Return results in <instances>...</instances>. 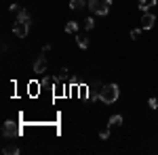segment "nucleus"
Wrapping results in <instances>:
<instances>
[{
  "label": "nucleus",
  "instance_id": "nucleus-7",
  "mask_svg": "<svg viewBox=\"0 0 158 155\" xmlns=\"http://www.w3.org/2000/svg\"><path fill=\"white\" fill-rule=\"evenodd\" d=\"M47 69V57H38L34 63V73H44Z\"/></svg>",
  "mask_w": 158,
  "mask_h": 155
},
{
  "label": "nucleus",
  "instance_id": "nucleus-14",
  "mask_svg": "<svg viewBox=\"0 0 158 155\" xmlns=\"http://www.w3.org/2000/svg\"><path fill=\"white\" fill-rule=\"evenodd\" d=\"M53 84H55V78H47V80L40 82V86H42V88H51Z\"/></svg>",
  "mask_w": 158,
  "mask_h": 155
},
{
  "label": "nucleus",
  "instance_id": "nucleus-12",
  "mask_svg": "<svg viewBox=\"0 0 158 155\" xmlns=\"http://www.w3.org/2000/svg\"><path fill=\"white\" fill-rule=\"evenodd\" d=\"M2 151H4V153H9V155H15V153H19V149H17V147H15V145H4V147H2Z\"/></svg>",
  "mask_w": 158,
  "mask_h": 155
},
{
  "label": "nucleus",
  "instance_id": "nucleus-19",
  "mask_svg": "<svg viewBox=\"0 0 158 155\" xmlns=\"http://www.w3.org/2000/svg\"><path fill=\"white\" fill-rule=\"evenodd\" d=\"M49 50H51V44H47V46H42V55H47Z\"/></svg>",
  "mask_w": 158,
  "mask_h": 155
},
{
  "label": "nucleus",
  "instance_id": "nucleus-15",
  "mask_svg": "<svg viewBox=\"0 0 158 155\" xmlns=\"http://www.w3.org/2000/svg\"><path fill=\"white\" fill-rule=\"evenodd\" d=\"M85 29H93V27H95V21H93V17H89V19H85Z\"/></svg>",
  "mask_w": 158,
  "mask_h": 155
},
{
  "label": "nucleus",
  "instance_id": "nucleus-11",
  "mask_svg": "<svg viewBox=\"0 0 158 155\" xmlns=\"http://www.w3.org/2000/svg\"><path fill=\"white\" fill-rule=\"evenodd\" d=\"M76 44H78L80 48H89V38L86 36H78L76 38Z\"/></svg>",
  "mask_w": 158,
  "mask_h": 155
},
{
  "label": "nucleus",
  "instance_id": "nucleus-18",
  "mask_svg": "<svg viewBox=\"0 0 158 155\" xmlns=\"http://www.w3.org/2000/svg\"><path fill=\"white\" fill-rule=\"evenodd\" d=\"M99 136H101V138H108V136H110V130H101V134H99Z\"/></svg>",
  "mask_w": 158,
  "mask_h": 155
},
{
  "label": "nucleus",
  "instance_id": "nucleus-13",
  "mask_svg": "<svg viewBox=\"0 0 158 155\" xmlns=\"http://www.w3.org/2000/svg\"><path fill=\"white\" fill-rule=\"evenodd\" d=\"M122 124V115H112V118H110V126H112V128H114V126H120Z\"/></svg>",
  "mask_w": 158,
  "mask_h": 155
},
{
  "label": "nucleus",
  "instance_id": "nucleus-10",
  "mask_svg": "<svg viewBox=\"0 0 158 155\" xmlns=\"http://www.w3.org/2000/svg\"><path fill=\"white\" fill-rule=\"evenodd\" d=\"M65 32H68V34H76V32H78V23H76V21H68V23H65Z\"/></svg>",
  "mask_w": 158,
  "mask_h": 155
},
{
  "label": "nucleus",
  "instance_id": "nucleus-2",
  "mask_svg": "<svg viewBox=\"0 0 158 155\" xmlns=\"http://www.w3.org/2000/svg\"><path fill=\"white\" fill-rule=\"evenodd\" d=\"M118 96H120V88H118L116 84H106V86L101 88V92H99V101L110 105V103L118 101Z\"/></svg>",
  "mask_w": 158,
  "mask_h": 155
},
{
  "label": "nucleus",
  "instance_id": "nucleus-4",
  "mask_svg": "<svg viewBox=\"0 0 158 155\" xmlns=\"http://www.w3.org/2000/svg\"><path fill=\"white\" fill-rule=\"evenodd\" d=\"M2 134L6 136V138H13V136H19L21 134V130H19V126L15 124V122H4V126H2Z\"/></svg>",
  "mask_w": 158,
  "mask_h": 155
},
{
  "label": "nucleus",
  "instance_id": "nucleus-17",
  "mask_svg": "<svg viewBox=\"0 0 158 155\" xmlns=\"http://www.w3.org/2000/svg\"><path fill=\"white\" fill-rule=\"evenodd\" d=\"M150 107H152V109H158V99H150Z\"/></svg>",
  "mask_w": 158,
  "mask_h": 155
},
{
  "label": "nucleus",
  "instance_id": "nucleus-3",
  "mask_svg": "<svg viewBox=\"0 0 158 155\" xmlns=\"http://www.w3.org/2000/svg\"><path fill=\"white\" fill-rule=\"evenodd\" d=\"M112 0H89V9L93 15H108Z\"/></svg>",
  "mask_w": 158,
  "mask_h": 155
},
{
  "label": "nucleus",
  "instance_id": "nucleus-1",
  "mask_svg": "<svg viewBox=\"0 0 158 155\" xmlns=\"http://www.w3.org/2000/svg\"><path fill=\"white\" fill-rule=\"evenodd\" d=\"M27 32H30V13L23 11V9H19L17 19H15V23H13V34L19 36V38H25Z\"/></svg>",
  "mask_w": 158,
  "mask_h": 155
},
{
  "label": "nucleus",
  "instance_id": "nucleus-5",
  "mask_svg": "<svg viewBox=\"0 0 158 155\" xmlns=\"http://www.w3.org/2000/svg\"><path fill=\"white\" fill-rule=\"evenodd\" d=\"M154 23H156V17L152 13H143V17H141V29H152Z\"/></svg>",
  "mask_w": 158,
  "mask_h": 155
},
{
  "label": "nucleus",
  "instance_id": "nucleus-8",
  "mask_svg": "<svg viewBox=\"0 0 158 155\" xmlns=\"http://www.w3.org/2000/svg\"><path fill=\"white\" fill-rule=\"evenodd\" d=\"M85 6H89L86 0H70V9H74V11H82Z\"/></svg>",
  "mask_w": 158,
  "mask_h": 155
},
{
  "label": "nucleus",
  "instance_id": "nucleus-6",
  "mask_svg": "<svg viewBox=\"0 0 158 155\" xmlns=\"http://www.w3.org/2000/svg\"><path fill=\"white\" fill-rule=\"evenodd\" d=\"M101 88H103V86H101V82H95L93 86H91V88H89V99H91V101L99 99V92H101Z\"/></svg>",
  "mask_w": 158,
  "mask_h": 155
},
{
  "label": "nucleus",
  "instance_id": "nucleus-16",
  "mask_svg": "<svg viewBox=\"0 0 158 155\" xmlns=\"http://www.w3.org/2000/svg\"><path fill=\"white\" fill-rule=\"evenodd\" d=\"M139 34H141V29H131V38H133V40H137Z\"/></svg>",
  "mask_w": 158,
  "mask_h": 155
},
{
  "label": "nucleus",
  "instance_id": "nucleus-9",
  "mask_svg": "<svg viewBox=\"0 0 158 155\" xmlns=\"http://www.w3.org/2000/svg\"><path fill=\"white\" fill-rule=\"evenodd\" d=\"M154 4H156V0H139V9H141L143 13H148Z\"/></svg>",
  "mask_w": 158,
  "mask_h": 155
}]
</instances>
